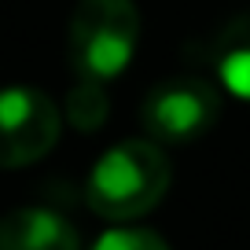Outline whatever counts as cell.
Wrapping results in <instances>:
<instances>
[{
	"label": "cell",
	"mask_w": 250,
	"mask_h": 250,
	"mask_svg": "<svg viewBox=\"0 0 250 250\" xmlns=\"http://www.w3.org/2000/svg\"><path fill=\"white\" fill-rule=\"evenodd\" d=\"M169 158L158 140H125L96 162L85 199L107 221H133L155 210L169 188Z\"/></svg>",
	"instance_id": "6da1fadb"
},
{
	"label": "cell",
	"mask_w": 250,
	"mask_h": 250,
	"mask_svg": "<svg viewBox=\"0 0 250 250\" xmlns=\"http://www.w3.org/2000/svg\"><path fill=\"white\" fill-rule=\"evenodd\" d=\"M213 66L232 96L250 100V15H239L213 41Z\"/></svg>",
	"instance_id": "8992f818"
},
{
	"label": "cell",
	"mask_w": 250,
	"mask_h": 250,
	"mask_svg": "<svg viewBox=\"0 0 250 250\" xmlns=\"http://www.w3.org/2000/svg\"><path fill=\"white\" fill-rule=\"evenodd\" d=\"M59 140V110L37 88L0 92V169H19L44 158Z\"/></svg>",
	"instance_id": "277c9868"
},
{
	"label": "cell",
	"mask_w": 250,
	"mask_h": 250,
	"mask_svg": "<svg viewBox=\"0 0 250 250\" xmlns=\"http://www.w3.org/2000/svg\"><path fill=\"white\" fill-rule=\"evenodd\" d=\"M110 114V103H107V92H103V81H92V78H81L78 85L70 88L66 96V118L78 133H96Z\"/></svg>",
	"instance_id": "52a82bcc"
},
{
	"label": "cell",
	"mask_w": 250,
	"mask_h": 250,
	"mask_svg": "<svg viewBox=\"0 0 250 250\" xmlns=\"http://www.w3.org/2000/svg\"><path fill=\"white\" fill-rule=\"evenodd\" d=\"M78 232L55 210H15L0 221V250H74Z\"/></svg>",
	"instance_id": "5b68a950"
},
{
	"label": "cell",
	"mask_w": 250,
	"mask_h": 250,
	"mask_svg": "<svg viewBox=\"0 0 250 250\" xmlns=\"http://www.w3.org/2000/svg\"><path fill=\"white\" fill-rule=\"evenodd\" d=\"M221 114V92L203 74H180L147 92L140 107V122L158 144H188L210 133Z\"/></svg>",
	"instance_id": "3957f363"
},
{
	"label": "cell",
	"mask_w": 250,
	"mask_h": 250,
	"mask_svg": "<svg viewBox=\"0 0 250 250\" xmlns=\"http://www.w3.org/2000/svg\"><path fill=\"white\" fill-rule=\"evenodd\" d=\"M140 37L133 0H78L70 19V62L78 78L110 81L125 70Z\"/></svg>",
	"instance_id": "7a4b0ae2"
},
{
	"label": "cell",
	"mask_w": 250,
	"mask_h": 250,
	"mask_svg": "<svg viewBox=\"0 0 250 250\" xmlns=\"http://www.w3.org/2000/svg\"><path fill=\"white\" fill-rule=\"evenodd\" d=\"M96 247H100V250H144V247L166 250V239L155 235V232H147V228H114V232L100 235Z\"/></svg>",
	"instance_id": "ba28073f"
}]
</instances>
